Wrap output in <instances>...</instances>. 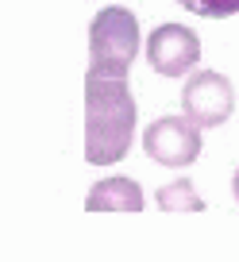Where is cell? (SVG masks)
Instances as JSON below:
<instances>
[{"label":"cell","instance_id":"obj_4","mask_svg":"<svg viewBox=\"0 0 239 262\" xmlns=\"http://www.w3.org/2000/svg\"><path fill=\"white\" fill-rule=\"evenodd\" d=\"M182 108L201 127H220L235 112V89L216 70H197V74H189V81L182 89Z\"/></svg>","mask_w":239,"mask_h":262},{"label":"cell","instance_id":"obj_7","mask_svg":"<svg viewBox=\"0 0 239 262\" xmlns=\"http://www.w3.org/2000/svg\"><path fill=\"white\" fill-rule=\"evenodd\" d=\"M158 208H162V212H201L205 201L197 196L193 181L178 178V181H170V185L158 189Z\"/></svg>","mask_w":239,"mask_h":262},{"label":"cell","instance_id":"obj_9","mask_svg":"<svg viewBox=\"0 0 239 262\" xmlns=\"http://www.w3.org/2000/svg\"><path fill=\"white\" fill-rule=\"evenodd\" d=\"M231 193H235V201H239V170H235V181H231Z\"/></svg>","mask_w":239,"mask_h":262},{"label":"cell","instance_id":"obj_2","mask_svg":"<svg viewBox=\"0 0 239 262\" xmlns=\"http://www.w3.org/2000/svg\"><path fill=\"white\" fill-rule=\"evenodd\" d=\"M139 54V19L127 8H100L89 27V74L124 77Z\"/></svg>","mask_w":239,"mask_h":262},{"label":"cell","instance_id":"obj_8","mask_svg":"<svg viewBox=\"0 0 239 262\" xmlns=\"http://www.w3.org/2000/svg\"><path fill=\"white\" fill-rule=\"evenodd\" d=\"M182 8H189L193 16H205V19H228L239 16V0H178Z\"/></svg>","mask_w":239,"mask_h":262},{"label":"cell","instance_id":"obj_6","mask_svg":"<svg viewBox=\"0 0 239 262\" xmlns=\"http://www.w3.org/2000/svg\"><path fill=\"white\" fill-rule=\"evenodd\" d=\"M89 212H139L143 208V189L132 178H104L89 189Z\"/></svg>","mask_w":239,"mask_h":262},{"label":"cell","instance_id":"obj_1","mask_svg":"<svg viewBox=\"0 0 239 262\" xmlns=\"http://www.w3.org/2000/svg\"><path fill=\"white\" fill-rule=\"evenodd\" d=\"M135 135V97L124 77L89 74L85 81V158L112 166L127 155Z\"/></svg>","mask_w":239,"mask_h":262},{"label":"cell","instance_id":"obj_5","mask_svg":"<svg viewBox=\"0 0 239 262\" xmlns=\"http://www.w3.org/2000/svg\"><path fill=\"white\" fill-rule=\"evenodd\" d=\"M147 58H150V70L162 77H182L189 74L201 58V39L182 24H162L150 31L147 39Z\"/></svg>","mask_w":239,"mask_h":262},{"label":"cell","instance_id":"obj_3","mask_svg":"<svg viewBox=\"0 0 239 262\" xmlns=\"http://www.w3.org/2000/svg\"><path fill=\"white\" fill-rule=\"evenodd\" d=\"M143 150L158 166H173V170L193 166L201 155V123L189 120V116H162L147 127Z\"/></svg>","mask_w":239,"mask_h":262}]
</instances>
